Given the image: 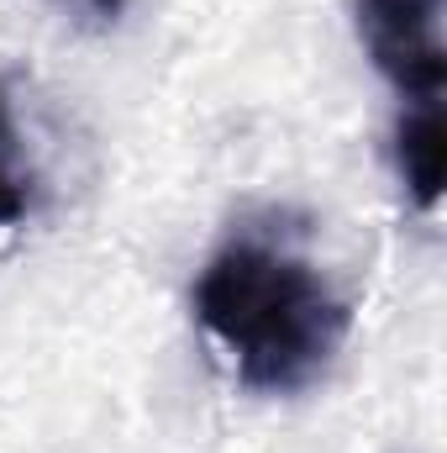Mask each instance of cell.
<instances>
[{
  "mask_svg": "<svg viewBox=\"0 0 447 453\" xmlns=\"http://www.w3.org/2000/svg\"><path fill=\"white\" fill-rule=\"evenodd\" d=\"M447 0H358V37L374 69L411 101H443L447 90Z\"/></svg>",
  "mask_w": 447,
  "mask_h": 453,
  "instance_id": "7a4b0ae2",
  "label": "cell"
},
{
  "mask_svg": "<svg viewBox=\"0 0 447 453\" xmlns=\"http://www.w3.org/2000/svg\"><path fill=\"white\" fill-rule=\"evenodd\" d=\"M27 217V190L16 185V174L11 169H0V226L21 222Z\"/></svg>",
  "mask_w": 447,
  "mask_h": 453,
  "instance_id": "277c9868",
  "label": "cell"
},
{
  "mask_svg": "<svg viewBox=\"0 0 447 453\" xmlns=\"http://www.w3.org/2000/svg\"><path fill=\"white\" fill-rule=\"evenodd\" d=\"M395 169L405 196L421 211H437L447 185V121H443V101L411 106L395 127Z\"/></svg>",
  "mask_w": 447,
  "mask_h": 453,
  "instance_id": "3957f363",
  "label": "cell"
},
{
  "mask_svg": "<svg viewBox=\"0 0 447 453\" xmlns=\"http://www.w3.org/2000/svg\"><path fill=\"white\" fill-rule=\"evenodd\" d=\"M80 5H85V11H90V16H95V21H116V16H121V5H126V0H80Z\"/></svg>",
  "mask_w": 447,
  "mask_h": 453,
  "instance_id": "8992f818",
  "label": "cell"
},
{
  "mask_svg": "<svg viewBox=\"0 0 447 453\" xmlns=\"http://www.w3.org/2000/svg\"><path fill=\"white\" fill-rule=\"evenodd\" d=\"M11 106H5V90H0V169H11Z\"/></svg>",
  "mask_w": 447,
  "mask_h": 453,
  "instance_id": "5b68a950",
  "label": "cell"
},
{
  "mask_svg": "<svg viewBox=\"0 0 447 453\" xmlns=\"http://www.w3.org/2000/svg\"><path fill=\"white\" fill-rule=\"evenodd\" d=\"M195 317L237 358L247 390H300L352 327V306L306 258L269 242H226L195 280Z\"/></svg>",
  "mask_w": 447,
  "mask_h": 453,
  "instance_id": "6da1fadb",
  "label": "cell"
}]
</instances>
